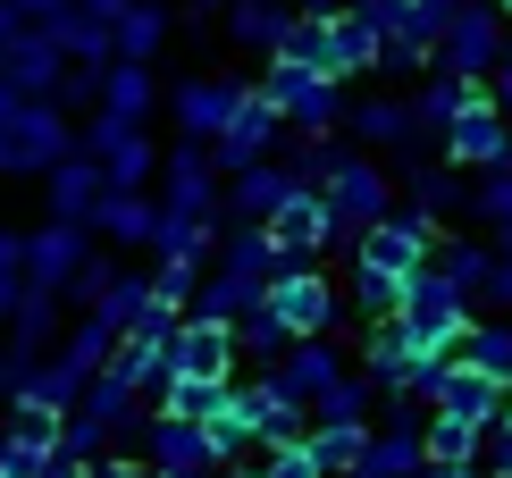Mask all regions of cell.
<instances>
[{
  "label": "cell",
  "mask_w": 512,
  "mask_h": 478,
  "mask_svg": "<svg viewBox=\"0 0 512 478\" xmlns=\"http://www.w3.org/2000/svg\"><path fill=\"white\" fill-rule=\"evenodd\" d=\"M143 420H152L143 386H126V378H110V369H101V378L76 395L68 428H59V453H76V462H101V453L135 445V428H143Z\"/></svg>",
  "instance_id": "1"
},
{
  "label": "cell",
  "mask_w": 512,
  "mask_h": 478,
  "mask_svg": "<svg viewBox=\"0 0 512 478\" xmlns=\"http://www.w3.org/2000/svg\"><path fill=\"white\" fill-rule=\"evenodd\" d=\"M277 286V244H269V227L261 235H227V260L202 277V294H194V319H227L236 328L244 311H261Z\"/></svg>",
  "instance_id": "2"
},
{
  "label": "cell",
  "mask_w": 512,
  "mask_h": 478,
  "mask_svg": "<svg viewBox=\"0 0 512 478\" xmlns=\"http://www.w3.org/2000/svg\"><path fill=\"white\" fill-rule=\"evenodd\" d=\"M68 151H76V135H68V110H59V101H34L26 93L9 118H0V177H17V185L34 177L42 185Z\"/></svg>",
  "instance_id": "3"
},
{
  "label": "cell",
  "mask_w": 512,
  "mask_h": 478,
  "mask_svg": "<svg viewBox=\"0 0 512 478\" xmlns=\"http://www.w3.org/2000/svg\"><path fill=\"white\" fill-rule=\"evenodd\" d=\"M160 210H168V219H202V227H219L227 185H219V160H210V143L177 135V151L160 160Z\"/></svg>",
  "instance_id": "4"
},
{
  "label": "cell",
  "mask_w": 512,
  "mask_h": 478,
  "mask_svg": "<svg viewBox=\"0 0 512 478\" xmlns=\"http://www.w3.org/2000/svg\"><path fill=\"white\" fill-rule=\"evenodd\" d=\"M135 453L152 478H210L219 470V453H210V428L202 420H177V411H152V420L135 428Z\"/></svg>",
  "instance_id": "5"
},
{
  "label": "cell",
  "mask_w": 512,
  "mask_h": 478,
  "mask_svg": "<svg viewBox=\"0 0 512 478\" xmlns=\"http://www.w3.org/2000/svg\"><path fill=\"white\" fill-rule=\"evenodd\" d=\"M84 151L101 160L110 193H143V185L160 177V151H152V135H143L135 118H110V110H101L93 126H84Z\"/></svg>",
  "instance_id": "6"
},
{
  "label": "cell",
  "mask_w": 512,
  "mask_h": 478,
  "mask_svg": "<svg viewBox=\"0 0 512 478\" xmlns=\"http://www.w3.org/2000/svg\"><path fill=\"white\" fill-rule=\"evenodd\" d=\"M244 84L236 76H185L177 93H168V118H177V135H194V143H219L227 135V118L244 110Z\"/></svg>",
  "instance_id": "7"
},
{
  "label": "cell",
  "mask_w": 512,
  "mask_h": 478,
  "mask_svg": "<svg viewBox=\"0 0 512 478\" xmlns=\"http://www.w3.org/2000/svg\"><path fill=\"white\" fill-rule=\"evenodd\" d=\"M59 428H68V411L9 403V428H0V470H9V478H42V470L59 462Z\"/></svg>",
  "instance_id": "8"
},
{
  "label": "cell",
  "mask_w": 512,
  "mask_h": 478,
  "mask_svg": "<svg viewBox=\"0 0 512 478\" xmlns=\"http://www.w3.org/2000/svg\"><path fill=\"white\" fill-rule=\"evenodd\" d=\"M84 260H93V227H76V219H42V227L26 235V269H34V286L59 294V302H68V286H76Z\"/></svg>",
  "instance_id": "9"
},
{
  "label": "cell",
  "mask_w": 512,
  "mask_h": 478,
  "mask_svg": "<svg viewBox=\"0 0 512 478\" xmlns=\"http://www.w3.org/2000/svg\"><path fill=\"white\" fill-rule=\"evenodd\" d=\"M68 68H76V59L59 51V42H51V26H34V17H26V26L9 34V51H0V76H9L17 93H34V101H51Z\"/></svg>",
  "instance_id": "10"
},
{
  "label": "cell",
  "mask_w": 512,
  "mask_h": 478,
  "mask_svg": "<svg viewBox=\"0 0 512 478\" xmlns=\"http://www.w3.org/2000/svg\"><path fill=\"white\" fill-rule=\"evenodd\" d=\"M0 336H9V369H17V378H26L34 361H51V353H59V294L26 286V302L0 319ZM17 378H9V386H17Z\"/></svg>",
  "instance_id": "11"
},
{
  "label": "cell",
  "mask_w": 512,
  "mask_h": 478,
  "mask_svg": "<svg viewBox=\"0 0 512 478\" xmlns=\"http://www.w3.org/2000/svg\"><path fill=\"white\" fill-rule=\"evenodd\" d=\"M227 369H236V328L185 311V328L168 336V378H227Z\"/></svg>",
  "instance_id": "12"
},
{
  "label": "cell",
  "mask_w": 512,
  "mask_h": 478,
  "mask_svg": "<svg viewBox=\"0 0 512 478\" xmlns=\"http://www.w3.org/2000/svg\"><path fill=\"white\" fill-rule=\"evenodd\" d=\"M261 101L277 118H294V126H319L336 110V93H328V68H303V59H277L269 84H261Z\"/></svg>",
  "instance_id": "13"
},
{
  "label": "cell",
  "mask_w": 512,
  "mask_h": 478,
  "mask_svg": "<svg viewBox=\"0 0 512 478\" xmlns=\"http://www.w3.org/2000/svg\"><path fill=\"white\" fill-rule=\"evenodd\" d=\"M42 193H51V219H76V227H93V210H101V193H110V177H101V160L93 151H68V160L42 177Z\"/></svg>",
  "instance_id": "14"
},
{
  "label": "cell",
  "mask_w": 512,
  "mask_h": 478,
  "mask_svg": "<svg viewBox=\"0 0 512 478\" xmlns=\"http://www.w3.org/2000/svg\"><path fill=\"white\" fill-rule=\"evenodd\" d=\"M227 411H236L244 437H261L269 453H277V445H303V411H294V395H277V386H236Z\"/></svg>",
  "instance_id": "15"
},
{
  "label": "cell",
  "mask_w": 512,
  "mask_h": 478,
  "mask_svg": "<svg viewBox=\"0 0 512 478\" xmlns=\"http://www.w3.org/2000/svg\"><path fill=\"white\" fill-rule=\"evenodd\" d=\"M93 235H101V244H118V252H152L160 244V202H152V193H101Z\"/></svg>",
  "instance_id": "16"
},
{
  "label": "cell",
  "mask_w": 512,
  "mask_h": 478,
  "mask_svg": "<svg viewBox=\"0 0 512 478\" xmlns=\"http://www.w3.org/2000/svg\"><path fill=\"white\" fill-rule=\"evenodd\" d=\"M319 235H328V210L311 202V193H286L277 202V219H269V244H277V277H294L303 260L319 252Z\"/></svg>",
  "instance_id": "17"
},
{
  "label": "cell",
  "mask_w": 512,
  "mask_h": 478,
  "mask_svg": "<svg viewBox=\"0 0 512 478\" xmlns=\"http://www.w3.org/2000/svg\"><path fill=\"white\" fill-rule=\"evenodd\" d=\"M101 110L143 126L160 110V68H152V59H110V68H101Z\"/></svg>",
  "instance_id": "18"
},
{
  "label": "cell",
  "mask_w": 512,
  "mask_h": 478,
  "mask_svg": "<svg viewBox=\"0 0 512 478\" xmlns=\"http://www.w3.org/2000/svg\"><path fill=\"white\" fill-rule=\"evenodd\" d=\"M269 135H277V110H269L261 93H252L244 110L227 118V135L210 143V160H219V168H261V160H269Z\"/></svg>",
  "instance_id": "19"
},
{
  "label": "cell",
  "mask_w": 512,
  "mask_h": 478,
  "mask_svg": "<svg viewBox=\"0 0 512 478\" xmlns=\"http://www.w3.org/2000/svg\"><path fill=\"white\" fill-rule=\"evenodd\" d=\"M294 193V177H286V160H261V168H236V185H227V219H277V202Z\"/></svg>",
  "instance_id": "20"
},
{
  "label": "cell",
  "mask_w": 512,
  "mask_h": 478,
  "mask_svg": "<svg viewBox=\"0 0 512 478\" xmlns=\"http://www.w3.org/2000/svg\"><path fill=\"white\" fill-rule=\"evenodd\" d=\"M168 26H177V9L168 0H126L118 9V59H160V42H168Z\"/></svg>",
  "instance_id": "21"
},
{
  "label": "cell",
  "mask_w": 512,
  "mask_h": 478,
  "mask_svg": "<svg viewBox=\"0 0 512 478\" xmlns=\"http://www.w3.org/2000/svg\"><path fill=\"white\" fill-rule=\"evenodd\" d=\"M269 311L286 319L294 336H311L319 319H328V286H319V277H303V269H294V277H277V286H269Z\"/></svg>",
  "instance_id": "22"
},
{
  "label": "cell",
  "mask_w": 512,
  "mask_h": 478,
  "mask_svg": "<svg viewBox=\"0 0 512 478\" xmlns=\"http://www.w3.org/2000/svg\"><path fill=\"white\" fill-rule=\"evenodd\" d=\"M286 26L294 17L277 9V0H236V9H227V42H244V51H277Z\"/></svg>",
  "instance_id": "23"
},
{
  "label": "cell",
  "mask_w": 512,
  "mask_h": 478,
  "mask_svg": "<svg viewBox=\"0 0 512 478\" xmlns=\"http://www.w3.org/2000/svg\"><path fill=\"white\" fill-rule=\"evenodd\" d=\"M227 395H236L227 378H168L160 386V411H177V420H219Z\"/></svg>",
  "instance_id": "24"
},
{
  "label": "cell",
  "mask_w": 512,
  "mask_h": 478,
  "mask_svg": "<svg viewBox=\"0 0 512 478\" xmlns=\"http://www.w3.org/2000/svg\"><path fill=\"white\" fill-rule=\"evenodd\" d=\"M277 395H294V403H303V395H328V386H336V361L328 353H319V344H303V353H286V361H277Z\"/></svg>",
  "instance_id": "25"
},
{
  "label": "cell",
  "mask_w": 512,
  "mask_h": 478,
  "mask_svg": "<svg viewBox=\"0 0 512 478\" xmlns=\"http://www.w3.org/2000/svg\"><path fill=\"white\" fill-rule=\"evenodd\" d=\"M328 210L336 219H378V177L361 160H336V177H328Z\"/></svg>",
  "instance_id": "26"
},
{
  "label": "cell",
  "mask_w": 512,
  "mask_h": 478,
  "mask_svg": "<svg viewBox=\"0 0 512 478\" xmlns=\"http://www.w3.org/2000/svg\"><path fill=\"white\" fill-rule=\"evenodd\" d=\"M26 286H34V269H26V227H0V319L26 302Z\"/></svg>",
  "instance_id": "27"
},
{
  "label": "cell",
  "mask_w": 512,
  "mask_h": 478,
  "mask_svg": "<svg viewBox=\"0 0 512 478\" xmlns=\"http://www.w3.org/2000/svg\"><path fill=\"white\" fill-rule=\"evenodd\" d=\"M286 336H294V328H286V319L269 311V302L236 319V344H244V353H261V361H286Z\"/></svg>",
  "instance_id": "28"
},
{
  "label": "cell",
  "mask_w": 512,
  "mask_h": 478,
  "mask_svg": "<svg viewBox=\"0 0 512 478\" xmlns=\"http://www.w3.org/2000/svg\"><path fill=\"white\" fill-rule=\"evenodd\" d=\"M311 445V462L319 470H345V462H361V437H353V420H328L319 437H303Z\"/></svg>",
  "instance_id": "29"
},
{
  "label": "cell",
  "mask_w": 512,
  "mask_h": 478,
  "mask_svg": "<svg viewBox=\"0 0 512 478\" xmlns=\"http://www.w3.org/2000/svg\"><path fill=\"white\" fill-rule=\"evenodd\" d=\"M152 286L168 302H194L202 294V260H177V252H160V269H152Z\"/></svg>",
  "instance_id": "30"
},
{
  "label": "cell",
  "mask_w": 512,
  "mask_h": 478,
  "mask_svg": "<svg viewBox=\"0 0 512 478\" xmlns=\"http://www.w3.org/2000/svg\"><path fill=\"white\" fill-rule=\"evenodd\" d=\"M110 286H118V269H110V252H93V260H84V269H76V286H68V302H84V311H93V302L110 294Z\"/></svg>",
  "instance_id": "31"
},
{
  "label": "cell",
  "mask_w": 512,
  "mask_h": 478,
  "mask_svg": "<svg viewBox=\"0 0 512 478\" xmlns=\"http://www.w3.org/2000/svg\"><path fill=\"white\" fill-rule=\"evenodd\" d=\"M370 269H387V277L412 269V227H378L370 235Z\"/></svg>",
  "instance_id": "32"
},
{
  "label": "cell",
  "mask_w": 512,
  "mask_h": 478,
  "mask_svg": "<svg viewBox=\"0 0 512 478\" xmlns=\"http://www.w3.org/2000/svg\"><path fill=\"white\" fill-rule=\"evenodd\" d=\"M51 101H59V110H84V101H101V68H68Z\"/></svg>",
  "instance_id": "33"
},
{
  "label": "cell",
  "mask_w": 512,
  "mask_h": 478,
  "mask_svg": "<svg viewBox=\"0 0 512 478\" xmlns=\"http://www.w3.org/2000/svg\"><path fill=\"white\" fill-rule=\"evenodd\" d=\"M261 478H319V462H311V445H277Z\"/></svg>",
  "instance_id": "34"
},
{
  "label": "cell",
  "mask_w": 512,
  "mask_h": 478,
  "mask_svg": "<svg viewBox=\"0 0 512 478\" xmlns=\"http://www.w3.org/2000/svg\"><path fill=\"white\" fill-rule=\"evenodd\" d=\"M319 411H328V420H353V411H361V386H345V378H336L328 395H319Z\"/></svg>",
  "instance_id": "35"
},
{
  "label": "cell",
  "mask_w": 512,
  "mask_h": 478,
  "mask_svg": "<svg viewBox=\"0 0 512 478\" xmlns=\"http://www.w3.org/2000/svg\"><path fill=\"white\" fill-rule=\"evenodd\" d=\"M445 319H454V302H445V294H420V311H412V328H429V336H437Z\"/></svg>",
  "instance_id": "36"
},
{
  "label": "cell",
  "mask_w": 512,
  "mask_h": 478,
  "mask_svg": "<svg viewBox=\"0 0 512 478\" xmlns=\"http://www.w3.org/2000/svg\"><path fill=\"white\" fill-rule=\"evenodd\" d=\"M84 470H93V478H152L143 462H118V453H101V462H84Z\"/></svg>",
  "instance_id": "37"
},
{
  "label": "cell",
  "mask_w": 512,
  "mask_h": 478,
  "mask_svg": "<svg viewBox=\"0 0 512 478\" xmlns=\"http://www.w3.org/2000/svg\"><path fill=\"white\" fill-rule=\"evenodd\" d=\"M42 478H93V470H84V462H76V453H59V462H51V470H42Z\"/></svg>",
  "instance_id": "38"
},
{
  "label": "cell",
  "mask_w": 512,
  "mask_h": 478,
  "mask_svg": "<svg viewBox=\"0 0 512 478\" xmlns=\"http://www.w3.org/2000/svg\"><path fill=\"white\" fill-rule=\"evenodd\" d=\"M17 101H26V93H17V84H9V76H0V118H9V110H17Z\"/></svg>",
  "instance_id": "39"
},
{
  "label": "cell",
  "mask_w": 512,
  "mask_h": 478,
  "mask_svg": "<svg viewBox=\"0 0 512 478\" xmlns=\"http://www.w3.org/2000/svg\"><path fill=\"white\" fill-rule=\"evenodd\" d=\"M9 378H17V369H9V336H0V395H9Z\"/></svg>",
  "instance_id": "40"
},
{
  "label": "cell",
  "mask_w": 512,
  "mask_h": 478,
  "mask_svg": "<svg viewBox=\"0 0 512 478\" xmlns=\"http://www.w3.org/2000/svg\"><path fill=\"white\" fill-rule=\"evenodd\" d=\"M194 9H202V17H227V9H236V0H194Z\"/></svg>",
  "instance_id": "41"
},
{
  "label": "cell",
  "mask_w": 512,
  "mask_h": 478,
  "mask_svg": "<svg viewBox=\"0 0 512 478\" xmlns=\"http://www.w3.org/2000/svg\"><path fill=\"white\" fill-rule=\"evenodd\" d=\"M210 478H244V470H210Z\"/></svg>",
  "instance_id": "42"
},
{
  "label": "cell",
  "mask_w": 512,
  "mask_h": 478,
  "mask_svg": "<svg viewBox=\"0 0 512 478\" xmlns=\"http://www.w3.org/2000/svg\"><path fill=\"white\" fill-rule=\"evenodd\" d=\"M303 9H319V0H303Z\"/></svg>",
  "instance_id": "43"
},
{
  "label": "cell",
  "mask_w": 512,
  "mask_h": 478,
  "mask_svg": "<svg viewBox=\"0 0 512 478\" xmlns=\"http://www.w3.org/2000/svg\"><path fill=\"white\" fill-rule=\"evenodd\" d=\"M0 478H9V470H0Z\"/></svg>",
  "instance_id": "44"
}]
</instances>
